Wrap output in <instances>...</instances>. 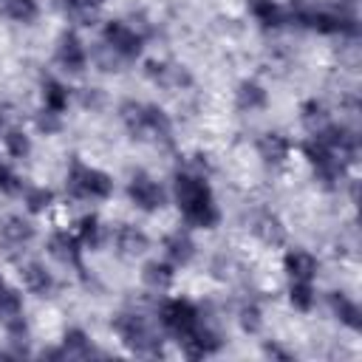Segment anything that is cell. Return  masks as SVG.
<instances>
[{"label": "cell", "instance_id": "cell-1", "mask_svg": "<svg viewBox=\"0 0 362 362\" xmlns=\"http://www.w3.org/2000/svg\"><path fill=\"white\" fill-rule=\"evenodd\" d=\"M173 201L178 206L184 226H189V229L221 226L223 212L218 206V198H215L206 175H195V173L178 167L173 173Z\"/></svg>", "mask_w": 362, "mask_h": 362}, {"label": "cell", "instance_id": "cell-2", "mask_svg": "<svg viewBox=\"0 0 362 362\" xmlns=\"http://www.w3.org/2000/svg\"><path fill=\"white\" fill-rule=\"evenodd\" d=\"M119 122L127 130V136H133L139 141H153L158 147L175 144V124H173L170 113L156 102L124 99L119 105Z\"/></svg>", "mask_w": 362, "mask_h": 362}, {"label": "cell", "instance_id": "cell-3", "mask_svg": "<svg viewBox=\"0 0 362 362\" xmlns=\"http://www.w3.org/2000/svg\"><path fill=\"white\" fill-rule=\"evenodd\" d=\"M113 334L122 345H127L139 356H161L164 354V331L153 325V320L139 308H122L110 320Z\"/></svg>", "mask_w": 362, "mask_h": 362}, {"label": "cell", "instance_id": "cell-4", "mask_svg": "<svg viewBox=\"0 0 362 362\" xmlns=\"http://www.w3.org/2000/svg\"><path fill=\"white\" fill-rule=\"evenodd\" d=\"M65 198L76 201V204H102L113 195L116 184L113 175L105 173L102 167H93L88 161H82L79 156H71L68 167H65V181H62Z\"/></svg>", "mask_w": 362, "mask_h": 362}, {"label": "cell", "instance_id": "cell-5", "mask_svg": "<svg viewBox=\"0 0 362 362\" xmlns=\"http://www.w3.org/2000/svg\"><path fill=\"white\" fill-rule=\"evenodd\" d=\"M156 320H158V328L181 345V342H187L201 328V322L206 320V314L189 297H164L156 305Z\"/></svg>", "mask_w": 362, "mask_h": 362}, {"label": "cell", "instance_id": "cell-6", "mask_svg": "<svg viewBox=\"0 0 362 362\" xmlns=\"http://www.w3.org/2000/svg\"><path fill=\"white\" fill-rule=\"evenodd\" d=\"M144 34L127 20H105L102 25V48H107L122 65H133L144 54Z\"/></svg>", "mask_w": 362, "mask_h": 362}, {"label": "cell", "instance_id": "cell-7", "mask_svg": "<svg viewBox=\"0 0 362 362\" xmlns=\"http://www.w3.org/2000/svg\"><path fill=\"white\" fill-rule=\"evenodd\" d=\"M124 192H127V201H130L139 212H147V215L161 212V209L167 206V198H170V192L164 189V184H161L156 175H150L147 170L130 173Z\"/></svg>", "mask_w": 362, "mask_h": 362}, {"label": "cell", "instance_id": "cell-8", "mask_svg": "<svg viewBox=\"0 0 362 362\" xmlns=\"http://www.w3.org/2000/svg\"><path fill=\"white\" fill-rule=\"evenodd\" d=\"M54 62L62 74L68 76H79L88 71V62H90V51L85 45V40L74 31V28H65L59 37H57V45H54Z\"/></svg>", "mask_w": 362, "mask_h": 362}, {"label": "cell", "instance_id": "cell-9", "mask_svg": "<svg viewBox=\"0 0 362 362\" xmlns=\"http://www.w3.org/2000/svg\"><path fill=\"white\" fill-rule=\"evenodd\" d=\"M45 249H48V255H51L59 266L74 269V274H79V272L85 269V260H82L85 249H82L79 238L74 235V229H54V232L45 238Z\"/></svg>", "mask_w": 362, "mask_h": 362}, {"label": "cell", "instance_id": "cell-10", "mask_svg": "<svg viewBox=\"0 0 362 362\" xmlns=\"http://www.w3.org/2000/svg\"><path fill=\"white\" fill-rule=\"evenodd\" d=\"M20 283L28 294L40 300H51L59 291V277L42 263V260H25L20 263Z\"/></svg>", "mask_w": 362, "mask_h": 362}, {"label": "cell", "instance_id": "cell-11", "mask_svg": "<svg viewBox=\"0 0 362 362\" xmlns=\"http://www.w3.org/2000/svg\"><path fill=\"white\" fill-rule=\"evenodd\" d=\"M144 76L164 88V90H187L192 88V74L187 71V65L178 62H167V59H147L144 62Z\"/></svg>", "mask_w": 362, "mask_h": 362}, {"label": "cell", "instance_id": "cell-12", "mask_svg": "<svg viewBox=\"0 0 362 362\" xmlns=\"http://www.w3.org/2000/svg\"><path fill=\"white\" fill-rule=\"evenodd\" d=\"M255 150H257V158H260L266 167L280 170V167H286V164L291 161V156H294V141H291L286 133H280V130H266V133L257 136Z\"/></svg>", "mask_w": 362, "mask_h": 362}, {"label": "cell", "instance_id": "cell-13", "mask_svg": "<svg viewBox=\"0 0 362 362\" xmlns=\"http://www.w3.org/2000/svg\"><path fill=\"white\" fill-rule=\"evenodd\" d=\"M107 243L113 246V252L119 257L136 260V257H141L150 249V235L141 226H136V223H119V226L110 229Z\"/></svg>", "mask_w": 362, "mask_h": 362}, {"label": "cell", "instance_id": "cell-14", "mask_svg": "<svg viewBox=\"0 0 362 362\" xmlns=\"http://www.w3.org/2000/svg\"><path fill=\"white\" fill-rule=\"evenodd\" d=\"M34 238H37V226H34L31 218L14 212V215H6V218L0 221V246H3L6 252L20 255V252H25V249L31 246Z\"/></svg>", "mask_w": 362, "mask_h": 362}, {"label": "cell", "instance_id": "cell-15", "mask_svg": "<svg viewBox=\"0 0 362 362\" xmlns=\"http://www.w3.org/2000/svg\"><path fill=\"white\" fill-rule=\"evenodd\" d=\"M161 249H164V260H170L175 269H184L195 260V240L189 235V226H175L161 238Z\"/></svg>", "mask_w": 362, "mask_h": 362}, {"label": "cell", "instance_id": "cell-16", "mask_svg": "<svg viewBox=\"0 0 362 362\" xmlns=\"http://www.w3.org/2000/svg\"><path fill=\"white\" fill-rule=\"evenodd\" d=\"M249 229L260 243H266L272 249L286 243V226L277 218V212H272V209H255L249 218Z\"/></svg>", "mask_w": 362, "mask_h": 362}, {"label": "cell", "instance_id": "cell-17", "mask_svg": "<svg viewBox=\"0 0 362 362\" xmlns=\"http://www.w3.org/2000/svg\"><path fill=\"white\" fill-rule=\"evenodd\" d=\"M283 272L288 280H317L320 274V260L311 249L294 246L283 252Z\"/></svg>", "mask_w": 362, "mask_h": 362}, {"label": "cell", "instance_id": "cell-18", "mask_svg": "<svg viewBox=\"0 0 362 362\" xmlns=\"http://www.w3.org/2000/svg\"><path fill=\"white\" fill-rule=\"evenodd\" d=\"M74 235L79 238V243H82L85 252H96V249H102V246L107 243L110 229L102 223V218H99L96 212H85V215L76 218V223H74Z\"/></svg>", "mask_w": 362, "mask_h": 362}, {"label": "cell", "instance_id": "cell-19", "mask_svg": "<svg viewBox=\"0 0 362 362\" xmlns=\"http://www.w3.org/2000/svg\"><path fill=\"white\" fill-rule=\"evenodd\" d=\"M269 107V90L257 79H240L235 88V110L240 113H260Z\"/></svg>", "mask_w": 362, "mask_h": 362}, {"label": "cell", "instance_id": "cell-20", "mask_svg": "<svg viewBox=\"0 0 362 362\" xmlns=\"http://www.w3.org/2000/svg\"><path fill=\"white\" fill-rule=\"evenodd\" d=\"M71 102H74L71 85H65L57 76H42V82H40V107H48V110L65 116V110L71 107Z\"/></svg>", "mask_w": 362, "mask_h": 362}, {"label": "cell", "instance_id": "cell-21", "mask_svg": "<svg viewBox=\"0 0 362 362\" xmlns=\"http://www.w3.org/2000/svg\"><path fill=\"white\" fill-rule=\"evenodd\" d=\"M328 308L339 320V325H345L351 331H359V325H362V308H359V303L351 294H345V291H328Z\"/></svg>", "mask_w": 362, "mask_h": 362}, {"label": "cell", "instance_id": "cell-22", "mask_svg": "<svg viewBox=\"0 0 362 362\" xmlns=\"http://www.w3.org/2000/svg\"><path fill=\"white\" fill-rule=\"evenodd\" d=\"M252 20L266 28V31H280L286 28V8L277 3V0H249L246 3Z\"/></svg>", "mask_w": 362, "mask_h": 362}, {"label": "cell", "instance_id": "cell-23", "mask_svg": "<svg viewBox=\"0 0 362 362\" xmlns=\"http://www.w3.org/2000/svg\"><path fill=\"white\" fill-rule=\"evenodd\" d=\"M141 283L150 288V291H156V294H161V291H167V288H173V283H175V266L170 263V260H147L144 266H141Z\"/></svg>", "mask_w": 362, "mask_h": 362}, {"label": "cell", "instance_id": "cell-24", "mask_svg": "<svg viewBox=\"0 0 362 362\" xmlns=\"http://www.w3.org/2000/svg\"><path fill=\"white\" fill-rule=\"evenodd\" d=\"M62 351H65V356H74V359L99 356V351L93 348L90 334H88L85 328H76V325L65 328V334H62Z\"/></svg>", "mask_w": 362, "mask_h": 362}, {"label": "cell", "instance_id": "cell-25", "mask_svg": "<svg viewBox=\"0 0 362 362\" xmlns=\"http://www.w3.org/2000/svg\"><path fill=\"white\" fill-rule=\"evenodd\" d=\"M57 6H59V11L71 23H76V25H93V20H96L99 8L105 6V0H57Z\"/></svg>", "mask_w": 362, "mask_h": 362}, {"label": "cell", "instance_id": "cell-26", "mask_svg": "<svg viewBox=\"0 0 362 362\" xmlns=\"http://www.w3.org/2000/svg\"><path fill=\"white\" fill-rule=\"evenodd\" d=\"M300 124L308 130V133H317L320 127H325L328 122H331V110H328V105L322 102V99H317V96H311V99H305L303 105H300Z\"/></svg>", "mask_w": 362, "mask_h": 362}, {"label": "cell", "instance_id": "cell-27", "mask_svg": "<svg viewBox=\"0 0 362 362\" xmlns=\"http://www.w3.org/2000/svg\"><path fill=\"white\" fill-rule=\"evenodd\" d=\"M23 204L28 215H42L57 204V192L45 184H25L23 189Z\"/></svg>", "mask_w": 362, "mask_h": 362}, {"label": "cell", "instance_id": "cell-28", "mask_svg": "<svg viewBox=\"0 0 362 362\" xmlns=\"http://www.w3.org/2000/svg\"><path fill=\"white\" fill-rule=\"evenodd\" d=\"M3 150H6L8 158L25 161L31 156V150H34V141L23 127H6L3 130Z\"/></svg>", "mask_w": 362, "mask_h": 362}, {"label": "cell", "instance_id": "cell-29", "mask_svg": "<svg viewBox=\"0 0 362 362\" xmlns=\"http://www.w3.org/2000/svg\"><path fill=\"white\" fill-rule=\"evenodd\" d=\"M288 303L300 314L314 311V305H317V286H314V280H288Z\"/></svg>", "mask_w": 362, "mask_h": 362}, {"label": "cell", "instance_id": "cell-30", "mask_svg": "<svg viewBox=\"0 0 362 362\" xmlns=\"http://www.w3.org/2000/svg\"><path fill=\"white\" fill-rule=\"evenodd\" d=\"M0 14L8 17L11 23H34L40 17V3L37 0H0Z\"/></svg>", "mask_w": 362, "mask_h": 362}, {"label": "cell", "instance_id": "cell-31", "mask_svg": "<svg viewBox=\"0 0 362 362\" xmlns=\"http://www.w3.org/2000/svg\"><path fill=\"white\" fill-rule=\"evenodd\" d=\"M17 314H25L23 291H20V288H14V286L0 274V320L17 317Z\"/></svg>", "mask_w": 362, "mask_h": 362}, {"label": "cell", "instance_id": "cell-32", "mask_svg": "<svg viewBox=\"0 0 362 362\" xmlns=\"http://www.w3.org/2000/svg\"><path fill=\"white\" fill-rule=\"evenodd\" d=\"M238 322L246 334H257L263 328V305L260 300L255 297H246L240 305H238Z\"/></svg>", "mask_w": 362, "mask_h": 362}, {"label": "cell", "instance_id": "cell-33", "mask_svg": "<svg viewBox=\"0 0 362 362\" xmlns=\"http://www.w3.org/2000/svg\"><path fill=\"white\" fill-rule=\"evenodd\" d=\"M23 189H25V178L11 167L8 158L0 156V192L14 198V195H23Z\"/></svg>", "mask_w": 362, "mask_h": 362}, {"label": "cell", "instance_id": "cell-34", "mask_svg": "<svg viewBox=\"0 0 362 362\" xmlns=\"http://www.w3.org/2000/svg\"><path fill=\"white\" fill-rule=\"evenodd\" d=\"M34 127H37L40 136H57V133H62V127H65V116H62V113H54V110H48V107H40V110L34 113Z\"/></svg>", "mask_w": 362, "mask_h": 362}, {"label": "cell", "instance_id": "cell-35", "mask_svg": "<svg viewBox=\"0 0 362 362\" xmlns=\"http://www.w3.org/2000/svg\"><path fill=\"white\" fill-rule=\"evenodd\" d=\"M79 105H82L85 110H99V107L105 105V93H102L99 88H82V90H79Z\"/></svg>", "mask_w": 362, "mask_h": 362}, {"label": "cell", "instance_id": "cell-36", "mask_svg": "<svg viewBox=\"0 0 362 362\" xmlns=\"http://www.w3.org/2000/svg\"><path fill=\"white\" fill-rule=\"evenodd\" d=\"M263 351H266V356H277V359H291V351L280 348L277 342H269V345H266Z\"/></svg>", "mask_w": 362, "mask_h": 362}, {"label": "cell", "instance_id": "cell-37", "mask_svg": "<svg viewBox=\"0 0 362 362\" xmlns=\"http://www.w3.org/2000/svg\"><path fill=\"white\" fill-rule=\"evenodd\" d=\"M3 130H6V116L0 113V139H3Z\"/></svg>", "mask_w": 362, "mask_h": 362}]
</instances>
